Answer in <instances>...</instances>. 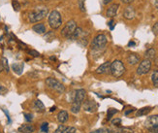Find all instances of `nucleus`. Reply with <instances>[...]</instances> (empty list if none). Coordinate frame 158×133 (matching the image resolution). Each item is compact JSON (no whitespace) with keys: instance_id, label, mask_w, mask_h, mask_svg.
Segmentation results:
<instances>
[{"instance_id":"1","label":"nucleus","mask_w":158,"mask_h":133,"mask_svg":"<svg viewBox=\"0 0 158 133\" xmlns=\"http://www.w3.org/2000/svg\"><path fill=\"white\" fill-rule=\"evenodd\" d=\"M48 15H49V9L46 6L35 7V9L28 13V22L30 24H37L43 20Z\"/></svg>"},{"instance_id":"2","label":"nucleus","mask_w":158,"mask_h":133,"mask_svg":"<svg viewBox=\"0 0 158 133\" xmlns=\"http://www.w3.org/2000/svg\"><path fill=\"white\" fill-rule=\"evenodd\" d=\"M108 43V38L105 34H98L93 38L91 42V51L92 52H101L104 51Z\"/></svg>"},{"instance_id":"3","label":"nucleus","mask_w":158,"mask_h":133,"mask_svg":"<svg viewBox=\"0 0 158 133\" xmlns=\"http://www.w3.org/2000/svg\"><path fill=\"white\" fill-rule=\"evenodd\" d=\"M48 24L52 29H58L62 25V17L56 10L52 11L48 16Z\"/></svg>"},{"instance_id":"4","label":"nucleus","mask_w":158,"mask_h":133,"mask_svg":"<svg viewBox=\"0 0 158 133\" xmlns=\"http://www.w3.org/2000/svg\"><path fill=\"white\" fill-rule=\"evenodd\" d=\"M110 73L114 78H119L123 74L125 73V66L123 64L121 60L115 59L113 62H111V70Z\"/></svg>"},{"instance_id":"5","label":"nucleus","mask_w":158,"mask_h":133,"mask_svg":"<svg viewBox=\"0 0 158 133\" xmlns=\"http://www.w3.org/2000/svg\"><path fill=\"white\" fill-rule=\"evenodd\" d=\"M45 83H46V85H47L48 88L54 90V92H56L59 94L63 93L65 92V87L59 81H57L56 79L52 78V77H49V78L46 79Z\"/></svg>"},{"instance_id":"6","label":"nucleus","mask_w":158,"mask_h":133,"mask_svg":"<svg viewBox=\"0 0 158 133\" xmlns=\"http://www.w3.org/2000/svg\"><path fill=\"white\" fill-rule=\"evenodd\" d=\"M77 28V23L74 19H70L61 30V35L65 39H71L73 33Z\"/></svg>"},{"instance_id":"7","label":"nucleus","mask_w":158,"mask_h":133,"mask_svg":"<svg viewBox=\"0 0 158 133\" xmlns=\"http://www.w3.org/2000/svg\"><path fill=\"white\" fill-rule=\"evenodd\" d=\"M150 69H152V61H150L149 59L146 58L140 63L138 69H137V74L140 75V76L146 75V74H148L149 72Z\"/></svg>"},{"instance_id":"8","label":"nucleus","mask_w":158,"mask_h":133,"mask_svg":"<svg viewBox=\"0 0 158 133\" xmlns=\"http://www.w3.org/2000/svg\"><path fill=\"white\" fill-rule=\"evenodd\" d=\"M145 127L148 129L158 128V115L148 117L145 122Z\"/></svg>"},{"instance_id":"9","label":"nucleus","mask_w":158,"mask_h":133,"mask_svg":"<svg viewBox=\"0 0 158 133\" xmlns=\"http://www.w3.org/2000/svg\"><path fill=\"white\" fill-rule=\"evenodd\" d=\"M86 98V92L85 89H77L76 92H75V94H74V100L75 102H78V103H81L82 104L84 101L85 100Z\"/></svg>"},{"instance_id":"10","label":"nucleus","mask_w":158,"mask_h":133,"mask_svg":"<svg viewBox=\"0 0 158 133\" xmlns=\"http://www.w3.org/2000/svg\"><path fill=\"white\" fill-rule=\"evenodd\" d=\"M136 17V11L135 8L131 5H128L126 8L123 11V18L128 19V20H131Z\"/></svg>"},{"instance_id":"11","label":"nucleus","mask_w":158,"mask_h":133,"mask_svg":"<svg viewBox=\"0 0 158 133\" xmlns=\"http://www.w3.org/2000/svg\"><path fill=\"white\" fill-rule=\"evenodd\" d=\"M118 8H119V4H118V3L112 4L107 9V11H106V16L108 18H114L116 16V14H118Z\"/></svg>"},{"instance_id":"12","label":"nucleus","mask_w":158,"mask_h":133,"mask_svg":"<svg viewBox=\"0 0 158 133\" xmlns=\"http://www.w3.org/2000/svg\"><path fill=\"white\" fill-rule=\"evenodd\" d=\"M110 70H111V62L107 61L105 63H103L102 65H100L97 69H96L95 73L98 75H102V74H108L110 73Z\"/></svg>"},{"instance_id":"13","label":"nucleus","mask_w":158,"mask_h":133,"mask_svg":"<svg viewBox=\"0 0 158 133\" xmlns=\"http://www.w3.org/2000/svg\"><path fill=\"white\" fill-rule=\"evenodd\" d=\"M85 35H86V33L82 30L81 27H77L76 30H75V32L73 33L71 39H73V40H81L82 38H85Z\"/></svg>"},{"instance_id":"14","label":"nucleus","mask_w":158,"mask_h":133,"mask_svg":"<svg viewBox=\"0 0 158 133\" xmlns=\"http://www.w3.org/2000/svg\"><path fill=\"white\" fill-rule=\"evenodd\" d=\"M84 110L86 112H94L96 110V104L92 100H85L84 101Z\"/></svg>"},{"instance_id":"15","label":"nucleus","mask_w":158,"mask_h":133,"mask_svg":"<svg viewBox=\"0 0 158 133\" xmlns=\"http://www.w3.org/2000/svg\"><path fill=\"white\" fill-rule=\"evenodd\" d=\"M33 109L34 111H36L37 113H43V112H45V105L41 100L37 99L33 102Z\"/></svg>"},{"instance_id":"16","label":"nucleus","mask_w":158,"mask_h":133,"mask_svg":"<svg viewBox=\"0 0 158 133\" xmlns=\"http://www.w3.org/2000/svg\"><path fill=\"white\" fill-rule=\"evenodd\" d=\"M32 30L37 34H45L47 29L44 24H36L32 26Z\"/></svg>"},{"instance_id":"17","label":"nucleus","mask_w":158,"mask_h":133,"mask_svg":"<svg viewBox=\"0 0 158 133\" xmlns=\"http://www.w3.org/2000/svg\"><path fill=\"white\" fill-rule=\"evenodd\" d=\"M140 61V57L136 54H130L127 57V62L130 65H136L137 63H139Z\"/></svg>"},{"instance_id":"18","label":"nucleus","mask_w":158,"mask_h":133,"mask_svg":"<svg viewBox=\"0 0 158 133\" xmlns=\"http://www.w3.org/2000/svg\"><path fill=\"white\" fill-rule=\"evenodd\" d=\"M34 127L31 124H23L19 127V132L20 133H32L34 132Z\"/></svg>"},{"instance_id":"19","label":"nucleus","mask_w":158,"mask_h":133,"mask_svg":"<svg viewBox=\"0 0 158 133\" xmlns=\"http://www.w3.org/2000/svg\"><path fill=\"white\" fill-rule=\"evenodd\" d=\"M68 118H69V114L66 111H60L57 115V121L61 123L66 122Z\"/></svg>"},{"instance_id":"20","label":"nucleus","mask_w":158,"mask_h":133,"mask_svg":"<svg viewBox=\"0 0 158 133\" xmlns=\"http://www.w3.org/2000/svg\"><path fill=\"white\" fill-rule=\"evenodd\" d=\"M155 55H156V52L153 48H149L148 50L146 52L145 54V57L147 59H149V60H152V59H154L155 58Z\"/></svg>"},{"instance_id":"21","label":"nucleus","mask_w":158,"mask_h":133,"mask_svg":"<svg viewBox=\"0 0 158 133\" xmlns=\"http://www.w3.org/2000/svg\"><path fill=\"white\" fill-rule=\"evenodd\" d=\"M81 103H78V102H75L73 101L72 105H71V112L74 114H78L79 112L81 111Z\"/></svg>"},{"instance_id":"22","label":"nucleus","mask_w":158,"mask_h":133,"mask_svg":"<svg viewBox=\"0 0 158 133\" xmlns=\"http://www.w3.org/2000/svg\"><path fill=\"white\" fill-rule=\"evenodd\" d=\"M150 111H152V107H145V108H142V109H140L138 112H137V113H136V116H137V117H141V116L148 115Z\"/></svg>"},{"instance_id":"23","label":"nucleus","mask_w":158,"mask_h":133,"mask_svg":"<svg viewBox=\"0 0 158 133\" xmlns=\"http://www.w3.org/2000/svg\"><path fill=\"white\" fill-rule=\"evenodd\" d=\"M12 68L14 70V72L17 73L18 75H20L23 73V64H19V63H14L12 65Z\"/></svg>"},{"instance_id":"24","label":"nucleus","mask_w":158,"mask_h":133,"mask_svg":"<svg viewBox=\"0 0 158 133\" xmlns=\"http://www.w3.org/2000/svg\"><path fill=\"white\" fill-rule=\"evenodd\" d=\"M1 66H2L3 70L6 73H8L10 71V67H9V64H8V59H7L6 58H1Z\"/></svg>"},{"instance_id":"25","label":"nucleus","mask_w":158,"mask_h":133,"mask_svg":"<svg viewBox=\"0 0 158 133\" xmlns=\"http://www.w3.org/2000/svg\"><path fill=\"white\" fill-rule=\"evenodd\" d=\"M152 81L154 87H158V70H154L152 74Z\"/></svg>"},{"instance_id":"26","label":"nucleus","mask_w":158,"mask_h":133,"mask_svg":"<svg viewBox=\"0 0 158 133\" xmlns=\"http://www.w3.org/2000/svg\"><path fill=\"white\" fill-rule=\"evenodd\" d=\"M41 131L45 132V133H48V131H49V123H48V122H43L42 124H41Z\"/></svg>"},{"instance_id":"27","label":"nucleus","mask_w":158,"mask_h":133,"mask_svg":"<svg viewBox=\"0 0 158 133\" xmlns=\"http://www.w3.org/2000/svg\"><path fill=\"white\" fill-rule=\"evenodd\" d=\"M12 5H13V8L15 11H19L20 8V4L19 3L18 0H13L12 1Z\"/></svg>"},{"instance_id":"28","label":"nucleus","mask_w":158,"mask_h":133,"mask_svg":"<svg viewBox=\"0 0 158 133\" xmlns=\"http://www.w3.org/2000/svg\"><path fill=\"white\" fill-rule=\"evenodd\" d=\"M118 113V110H115V109H109L108 110V120H110L114 114Z\"/></svg>"},{"instance_id":"29","label":"nucleus","mask_w":158,"mask_h":133,"mask_svg":"<svg viewBox=\"0 0 158 133\" xmlns=\"http://www.w3.org/2000/svg\"><path fill=\"white\" fill-rule=\"evenodd\" d=\"M62 133H76V128L73 127H66Z\"/></svg>"},{"instance_id":"30","label":"nucleus","mask_w":158,"mask_h":133,"mask_svg":"<svg viewBox=\"0 0 158 133\" xmlns=\"http://www.w3.org/2000/svg\"><path fill=\"white\" fill-rule=\"evenodd\" d=\"M110 133H123V130H122V128L116 127L113 129H110Z\"/></svg>"},{"instance_id":"31","label":"nucleus","mask_w":158,"mask_h":133,"mask_svg":"<svg viewBox=\"0 0 158 133\" xmlns=\"http://www.w3.org/2000/svg\"><path fill=\"white\" fill-rule=\"evenodd\" d=\"M7 92H8V89H7V88H5L3 85H1V84H0V95L6 94Z\"/></svg>"},{"instance_id":"32","label":"nucleus","mask_w":158,"mask_h":133,"mask_svg":"<svg viewBox=\"0 0 158 133\" xmlns=\"http://www.w3.org/2000/svg\"><path fill=\"white\" fill-rule=\"evenodd\" d=\"M120 123H121L120 118H114V120L112 121V124L114 125V127H118Z\"/></svg>"},{"instance_id":"33","label":"nucleus","mask_w":158,"mask_h":133,"mask_svg":"<svg viewBox=\"0 0 158 133\" xmlns=\"http://www.w3.org/2000/svg\"><path fill=\"white\" fill-rule=\"evenodd\" d=\"M28 54L30 55H32V57H34V58H38L39 55H40V54L37 51H34V50H29L28 51Z\"/></svg>"},{"instance_id":"34","label":"nucleus","mask_w":158,"mask_h":133,"mask_svg":"<svg viewBox=\"0 0 158 133\" xmlns=\"http://www.w3.org/2000/svg\"><path fill=\"white\" fill-rule=\"evenodd\" d=\"M66 127H64V125H59V127H57V129L54 131V133H62L63 132V130L65 129Z\"/></svg>"},{"instance_id":"35","label":"nucleus","mask_w":158,"mask_h":133,"mask_svg":"<svg viewBox=\"0 0 158 133\" xmlns=\"http://www.w3.org/2000/svg\"><path fill=\"white\" fill-rule=\"evenodd\" d=\"M24 117H25V120L28 122H30L33 120V116L31 114H24Z\"/></svg>"},{"instance_id":"36","label":"nucleus","mask_w":158,"mask_h":133,"mask_svg":"<svg viewBox=\"0 0 158 133\" xmlns=\"http://www.w3.org/2000/svg\"><path fill=\"white\" fill-rule=\"evenodd\" d=\"M152 31L155 35H158V22L154 24V25L152 26Z\"/></svg>"},{"instance_id":"37","label":"nucleus","mask_w":158,"mask_h":133,"mask_svg":"<svg viewBox=\"0 0 158 133\" xmlns=\"http://www.w3.org/2000/svg\"><path fill=\"white\" fill-rule=\"evenodd\" d=\"M79 5H80V9L81 10V11H85V5H84V0H80L79 1Z\"/></svg>"},{"instance_id":"38","label":"nucleus","mask_w":158,"mask_h":133,"mask_svg":"<svg viewBox=\"0 0 158 133\" xmlns=\"http://www.w3.org/2000/svg\"><path fill=\"white\" fill-rule=\"evenodd\" d=\"M108 24H109V26H110V28H111V30H113V29H114V19L110 20V23H109Z\"/></svg>"},{"instance_id":"39","label":"nucleus","mask_w":158,"mask_h":133,"mask_svg":"<svg viewBox=\"0 0 158 133\" xmlns=\"http://www.w3.org/2000/svg\"><path fill=\"white\" fill-rule=\"evenodd\" d=\"M133 1H134V0H121V2H122V3L127 4V5H129L130 3H132Z\"/></svg>"},{"instance_id":"40","label":"nucleus","mask_w":158,"mask_h":133,"mask_svg":"<svg viewBox=\"0 0 158 133\" xmlns=\"http://www.w3.org/2000/svg\"><path fill=\"white\" fill-rule=\"evenodd\" d=\"M148 133H158V128H152V129H149Z\"/></svg>"},{"instance_id":"41","label":"nucleus","mask_w":158,"mask_h":133,"mask_svg":"<svg viewBox=\"0 0 158 133\" xmlns=\"http://www.w3.org/2000/svg\"><path fill=\"white\" fill-rule=\"evenodd\" d=\"M113 1V0H103V4L104 5H108V4H110Z\"/></svg>"},{"instance_id":"42","label":"nucleus","mask_w":158,"mask_h":133,"mask_svg":"<svg viewBox=\"0 0 158 133\" xmlns=\"http://www.w3.org/2000/svg\"><path fill=\"white\" fill-rule=\"evenodd\" d=\"M90 133H103V128H100V129H97V130H94Z\"/></svg>"},{"instance_id":"43","label":"nucleus","mask_w":158,"mask_h":133,"mask_svg":"<svg viewBox=\"0 0 158 133\" xmlns=\"http://www.w3.org/2000/svg\"><path fill=\"white\" fill-rule=\"evenodd\" d=\"M153 5H154V7H155L156 11H158V0H155V1L153 2Z\"/></svg>"},{"instance_id":"44","label":"nucleus","mask_w":158,"mask_h":133,"mask_svg":"<svg viewBox=\"0 0 158 133\" xmlns=\"http://www.w3.org/2000/svg\"><path fill=\"white\" fill-rule=\"evenodd\" d=\"M129 47H131V46H135V42L131 41V42H129V44H128Z\"/></svg>"},{"instance_id":"45","label":"nucleus","mask_w":158,"mask_h":133,"mask_svg":"<svg viewBox=\"0 0 158 133\" xmlns=\"http://www.w3.org/2000/svg\"><path fill=\"white\" fill-rule=\"evenodd\" d=\"M37 1H39V2H48V1H50V0H37Z\"/></svg>"},{"instance_id":"46","label":"nucleus","mask_w":158,"mask_h":133,"mask_svg":"<svg viewBox=\"0 0 158 133\" xmlns=\"http://www.w3.org/2000/svg\"><path fill=\"white\" fill-rule=\"evenodd\" d=\"M54 110H56V106H53L52 108H51V110H50V111H51V112H53Z\"/></svg>"},{"instance_id":"47","label":"nucleus","mask_w":158,"mask_h":133,"mask_svg":"<svg viewBox=\"0 0 158 133\" xmlns=\"http://www.w3.org/2000/svg\"><path fill=\"white\" fill-rule=\"evenodd\" d=\"M2 70H3V68H2L1 64H0V73H1V72H2Z\"/></svg>"},{"instance_id":"48","label":"nucleus","mask_w":158,"mask_h":133,"mask_svg":"<svg viewBox=\"0 0 158 133\" xmlns=\"http://www.w3.org/2000/svg\"><path fill=\"white\" fill-rule=\"evenodd\" d=\"M0 133H1V132H0Z\"/></svg>"}]
</instances>
